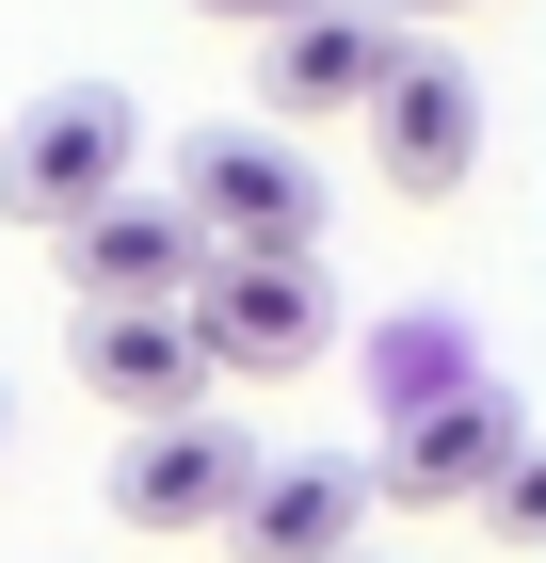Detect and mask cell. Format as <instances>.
I'll list each match as a JSON object with an SVG mask.
<instances>
[{
    "mask_svg": "<svg viewBox=\"0 0 546 563\" xmlns=\"http://www.w3.org/2000/svg\"><path fill=\"white\" fill-rule=\"evenodd\" d=\"M177 225L210 242V258H322V210H337V177L305 162V130H210V145H177Z\"/></svg>",
    "mask_w": 546,
    "mask_h": 563,
    "instance_id": "cell-1",
    "label": "cell"
},
{
    "mask_svg": "<svg viewBox=\"0 0 546 563\" xmlns=\"http://www.w3.org/2000/svg\"><path fill=\"white\" fill-rule=\"evenodd\" d=\"M129 177H145V97L129 81H48L33 113L0 130V225L65 242L97 194H129Z\"/></svg>",
    "mask_w": 546,
    "mask_h": 563,
    "instance_id": "cell-2",
    "label": "cell"
},
{
    "mask_svg": "<svg viewBox=\"0 0 546 563\" xmlns=\"http://www.w3.org/2000/svg\"><path fill=\"white\" fill-rule=\"evenodd\" d=\"M177 322H193V371L210 387H290V371L337 354V274L322 258H193Z\"/></svg>",
    "mask_w": 546,
    "mask_h": 563,
    "instance_id": "cell-3",
    "label": "cell"
},
{
    "mask_svg": "<svg viewBox=\"0 0 546 563\" xmlns=\"http://www.w3.org/2000/svg\"><path fill=\"white\" fill-rule=\"evenodd\" d=\"M257 467V419H225V402H177V419H129L113 434V531H161V548H193V531H225V499H242Z\"/></svg>",
    "mask_w": 546,
    "mask_h": 563,
    "instance_id": "cell-4",
    "label": "cell"
},
{
    "mask_svg": "<svg viewBox=\"0 0 546 563\" xmlns=\"http://www.w3.org/2000/svg\"><path fill=\"white\" fill-rule=\"evenodd\" d=\"M499 451H531V402L482 371V387H450V402H419V419H370V516L402 499V516H450V499H482V467Z\"/></svg>",
    "mask_w": 546,
    "mask_h": 563,
    "instance_id": "cell-5",
    "label": "cell"
},
{
    "mask_svg": "<svg viewBox=\"0 0 546 563\" xmlns=\"http://www.w3.org/2000/svg\"><path fill=\"white\" fill-rule=\"evenodd\" d=\"M354 130H370V162L402 177V194H450L466 162H482V81H466L450 33H402L370 65V97H354Z\"/></svg>",
    "mask_w": 546,
    "mask_h": 563,
    "instance_id": "cell-6",
    "label": "cell"
},
{
    "mask_svg": "<svg viewBox=\"0 0 546 563\" xmlns=\"http://www.w3.org/2000/svg\"><path fill=\"white\" fill-rule=\"evenodd\" d=\"M386 16L370 0H305V16H274L257 33V130H337L354 97H370V65H386Z\"/></svg>",
    "mask_w": 546,
    "mask_h": 563,
    "instance_id": "cell-7",
    "label": "cell"
},
{
    "mask_svg": "<svg viewBox=\"0 0 546 563\" xmlns=\"http://www.w3.org/2000/svg\"><path fill=\"white\" fill-rule=\"evenodd\" d=\"M354 531H370V467H354V451H257L242 499H225V548L242 563H322V548H354Z\"/></svg>",
    "mask_w": 546,
    "mask_h": 563,
    "instance_id": "cell-8",
    "label": "cell"
},
{
    "mask_svg": "<svg viewBox=\"0 0 546 563\" xmlns=\"http://www.w3.org/2000/svg\"><path fill=\"white\" fill-rule=\"evenodd\" d=\"M193 258H210V242L177 225L161 177H129V194H97V210L65 225V290H81V306H177V290H193Z\"/></svg>",
    "mask_w": 546,
    "mask_h": 563,
    "instance_id": "cell-9",
    "label": "cell"
},
{
    "mask_svg": "<svg viewBox=\"0 0 546 563\" xmlns=\"http://www.w3.org/2000/svg\"><path fill=\"white\" fill-rule=\"evenodd\" d=\"M65 371H81L113 419H177V402H225L210 371H193V322H177V306H81V322H65Z\"/></svg>",
    "mask_w": 546,
    "mask_h": 563,
    "instance_id": "cell-10",
    "label": "cell"
},
{
    "mask_svg": "<svg viewBox=\"0 0 546 563\" xmlns=\"http://www.w3.org/2000/svg\"><path fill=\"white\" fill-rule=\"evenodd\" d=\"M354 371H370V419H419V402L482 387V322L466 306H386L370 339H354Z\"/></svg>",
    "mask_w": 546,
    "mask_h": 563,
    "instance_id": "cell-11",
    "label": "cell"
},
{
    "mask_svg": "<svg viewBox=\"0 0 546 563\" xmlns=\"http://www.w3.org/2000/svg\"><path fill=\"white\" fill-rule=\"evenodd\" d=\"M386 33H450V16H482V0H370Z\"/></svg>",
    "mask_w": 546,
    "mask_h": 563,
    "instance_id": "cell-12",
    "label": "cell"
},
{
    "mask_svg": "<svg viewBox=\"0 0 546 563\" xmlns=\"http://www.w3.org/2000/svg\"><path fill=\"white\" fill-rule=\"evenodd\" d=\"M210 33H274V16H305V0H193Z\"/></svg>",
    "mask_w": 546,
    "mask_h": 563,
    "instance_id": "cell-13",
    "label": "cell"
},
{
    "mask_svg": "<svg viewBox=\"0 0 546 563\" xmlns=\"http://www.w3.org/2000/svg\"><path fill=\"white\" fill-rule=\"evenodd\" d=\"M322 563H386V548H370V531H354V548H322Z\"/></svg>",
    "mask_w": 546,
    "mask_h": 563,
    "instance_id": "cell-14",
    "label": "cell"
},
{
    "mask_svg": "<svg viewBox=\"0 0 546 563\" xmlns=\"http://www.w3.org/2000/svg\"><path fill=\"white\" fill-rule=\"evenodd\" d=\"M0 434H16V387H0Z\"/></svg>",
    "mask_w": 546,
    "mask_h": 563,
    "instance_id": "cell-15",
    "label": "cell"
}]
</instances>
